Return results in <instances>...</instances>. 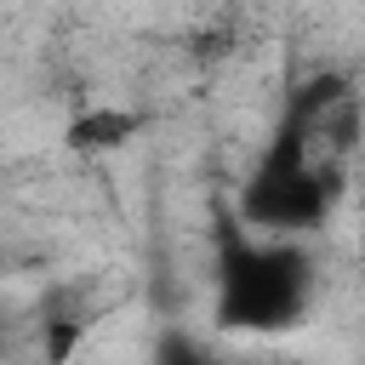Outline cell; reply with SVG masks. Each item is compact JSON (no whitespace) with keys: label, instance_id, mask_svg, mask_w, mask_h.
Wrapping results in <instances>:
<instances>
[{"label":"cell","instance_id":"6da1fadb","mask_svg":"<svg viewBox=\"0 0 365 365\" xmlns=\"http://www.w3.org/2000/svg\"><path fill=\"white\" fill-rule=\"evenodd\" d=\"M131 137H137V114H131V108H91V114H80V120L68 125V143H74V148H91V154L120 148V143H131Z\"/></svg>","mask_w":365,"mask_h":365}]
</instances>
